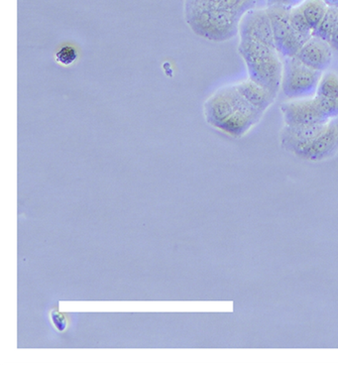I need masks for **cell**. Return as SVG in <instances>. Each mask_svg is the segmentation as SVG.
I'll return each mask as SVG.
<instances>
[{
  "mask_svg": "<svg viewBox=\"0 0 338 365\" xmlns=\"http://www.w3.org/2000/svg\"><path fill=\"white\" fill-rule=\"evenodd\" d=\"M238 53L245 63L248 78L277 98L281 91L284 65L276 48L239 38Z\"/></svg>",
  "mask_w": 338,
  "mask_h": 365,
  "instance_id": "7a4b0ae2",
  "label": "cell"
},
{
  "mask_svg": "<svg viewBox=\"0 0 338 365\" xmlns=\"http://www.w3.org/2000/svg\"><path fill=\"white\" fill-rule=\"evenodd\" d=\"M338 151V118L330 120L317 135L293 151L294 155L312 162L332 158Z\"/></svg>",
  "mask_w": 338,
  "mask_h": 365,
  "instance_id": "8992f818",
  "label": "cell"
},
{
  "mask_svg": "<svg viewBox=\"0 0 338 365\" xmlns=\"http://www.w3.org/2000/svg\"><path fill=\"white\" fill-rule=\"evenodd\" d=\"M329 6L338 7V0H324Z\"/></svg>",
  "mask_w": 338,
  "mask_h": 365,
  "instance_id": "d6986e66",
  "label": "cell"
},
{
  "mask_svg": "<svg viewBox=\"0 0 338 365\" xmlns=\"http://www.w3.org/2000/svg\"><path fill=\"white\" fill-rule=\"evenodd\" d=\"M332 56L334 49L329 43L312 35L302 45L296 58L307 67L317 72L324 73L332 64Z\"/></svg>",
  "mask_w": 338,
  "mask_h": 365,
  "instance_id": "9c48e42d",
  "label": "cell"
},
{
  "mask_svg": "<svg viewBox=\"0 0 338 365\" xmlns=\"http://www.w3.org/2000/svg\"><path fill=\"white\" fill-rule=\"evenodd\" d=\"M203 113L212 128L235 138L250 133L264 115L241 96L235 83L213 91L203 103Z\"/></svg>",
  "mask_w": 338,
  "mask_h": 365,
  "instance_id": "6da1fadb",
  "label": "cell"
},
{
  "mask_svg": "<svg viewBox=\"0 0 338 365\" xmlns=\"http://www.w3.org/2000/svg\"><path fill=\"white\" fill-rule=\"evenodd\" d=\"M77 59V49L72 45H63L55 54L56 62L63 67H70Z\"/></svg>",
  "mask_w": 338,
  "mask_h": 365,
  "instance_id": "9a60e30c",
  "label": "cell"
},
{
  "mask_svg": "<svg viewBox=\"0 0 338 365\" xmlns=\"http://www.w3.org/2000/svg\"><path fill=\"white\" fill-rule=\"evenodd\" d=\"M281 113L285 125L290 128H306L330 121L320 113L314 96L285 101Z\"/></svg>",
  "mask_w": 338,
  "mask_h": 365,
  "instance_id": "52a82bcc",
  "label": "cell"
},
{
  "mask_svg": "<svg viewBox=\"0 0 338 365\" xmlns=\"http://www.w3.org/2000/svg\"><path fill=\"white\" fill-rule=\"evenodd\" d=\"M338 19V7L329 6L327 14L312 35L329 42Z\"/></svg>",
  "mask_w": 338,
  "mask_h": 365,
  "instance_id": "4fadbf2b",
  "label": "cell"
},
{
  "mask_svg": "<svg viewBox=\"0 0 338 365\" xmlns=\"http://www.w3.org/2000/svg\"><path fill=\"white\" fill-rule=\"evenodd\" d=\"M304 0H267L269 5H279V6L291 7L296 6Z\"/></svg>",
  "mask_w": 338,
  "mask_h": 365,
  "instance_id": "e0dca14e",
  "label": "cell"
},
{
  "mask_svg": "<svg viewBox=\"0 0 338 365\" xmlns=\"http://www.w3.org/2000/svg\"><path fill=\"white\" fill-rule=\"evenodd\" d=\"M266 9L270 17L277 51L283 58L296 57L307 39L301 36L290 23L289 7L269 5Z\"/></svg>",
  "mask_w": 338,
  "mask_h": 365,
  "instance_id": "277c9868",
  "label": "cell"
},
{
  "mask_svg": "<svg viewBox=\"0 0 338 365\" xmlns=\"http://www.w3.org/2000/svg\"><path fill=\"white\" fill-rule=\"evenodd\" d=\"M51 321L54 324L55 328L59 331H63L67 329V319L59 310H53L51 312Z\"/></svg>",
  "mask_w": 338,
  "mask_h": 365,
  "instance_id": "2e32d148",
  "label": "cell"
},
{
  "mask_svg": "<svg viewBox=\"0 0 338 365\" xmlns=\"http://www.w3.org/2000/svg\"><path fill=\"white\" fill-rule=\"evenodd\" d=\"M235 85L241 96L253 108L263 114L269 110V108L273 105L276 100L275 96L269 93L265 88L260 87L257 83H254L249 78L247 80L241 81V82L236 83Z\"/></svg>",
  "mask_w": 338,
  "mask_h": 365,
  "instance_id": "30bf717a",
  "label": "cell"
},
{
  "mask_svg": "<svg viewBox=\"0 0 338 365\" xmlns=\"http://www.w3.org/2000/svg\"><path fill=\"white\" fill-rule=\"evenodd\" d=\"M239 38L275 47L273 29L267 9H251L246 12L239 25Z\"/></svg>",
  "mask_w": 338,
  "mask_h": 365,
  "instance_id": "ba28073f",
  "label": "cell"
},
{
  "mask_svg": "<svg viewBox=\"0 0 338 365\" xmlns=\"http://www.w3.org/2000/svg\"><path fill=\"white\" fill-rule=\"evenodd\" d=\"M257 0H185L184 16L243 17Z\"/></svg>",
  "mask_w": 338,
  "mask_h": 365,
  "instance_id": "5b68a950",
  "label": "cell"
},
{
  "mask_svg": "<svg viewBox=\"0 0 338 365\" xmlns=\"http://www.w3.org/2000/svg\"><path fill=\"white\" fill-rule=\"evenodd\" d=\"M298 6L312 33L319 27L329 9V5L324 0H304Z\"/></svg>",
  "mask_w": 338,
  "mask_h": 365,
  "instance_id": "8fae6325",
  "label": "cell"
},
{
  "mask_svg": "<svg viewBox=\"0 0 338 365\" xmlns=\"http://www.w3.org/2000/svg\"><path fill=\"white\" fill-rule=\"evenodd\" d=\"M289 19L292 26L301 36L311 38L312 36V30L307 24V20L304 19L301 10H299L298 5L291 7L289 10Z\"/></svg>",
  "mask_w": 338,
  "mask_h": 365,
  "instance_id": "5bb4252c",
  "label": "cell"
},
{
  "mask_svg": "<svg viewBox=\"0 0 338 365\" xmlns=\"http://www.w3.org/2000/svg\"><path fill=\"white\" fill-rule=\"evenodd\" d=\"M330 46H332V49L334 51H337L338 52V19L337 24H335L334 32H332V37H330L329 41Z\"/></svg>",
  "mask_w": 338,
  "mask_h": 365,
  "instance_id": "ac0fdd59",
  "label": "cell"
},
{
  "mask_svg": "<svg viewBox=\"0 0 338 365\" xmlns=\"http://www.w3.org/2000/svg\"><path fill=\"white\" fill-rule=\"evenodd\" d=\"M281 91L289 100L312 98L317 93L322 73L307 67L296 57L283 58Z\"/></svg>",
  "mask_w": 338,
  "mask_h": 365,
  "instance_id": "3957f363",
  "label": "cell"
},
{
  "mask_svg": "<svg viewBox=\"0 0 338 365\" xmlns=\"http://www.w3.org/2000/svg\"><path fill=\"white\" fill-rule=\"evenodd\" d=\"M329 100L338 101V75L334 72L322 73L316 95Z\"/></svg>",
  "mask_w": 338,
  "mask_h": 365,
  "instance_id": "7c38bea8",
  "label": "cell"
}]
</instances>
